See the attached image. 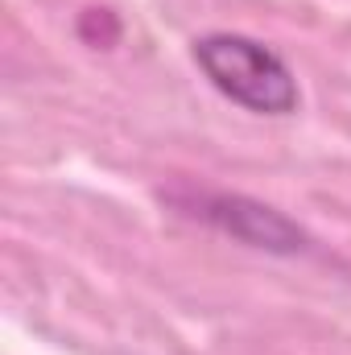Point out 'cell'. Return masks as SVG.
<instances>
[{
  "label": "cell",
  "instance_id": "cell-1",
  "mask_svg": "<svg viewBox=\"0 0 351 355\" xmlns=\"http://www.w3.org/2000/svg\"><path fill=\"white\" fill-rule=\"evenodd\" d=\"M194 67L223 99L240 103L257 116H293L302 103V87L289 62L248 33H203L190 46Z\"/></svg>",
  "mask_w": 351,
  "mask_h": 355
},
{
  "label": "cell",
  "instance_id": "cell-2",
  "mask_svg": "<svg viewBox=\"0 0 351 355\" xmlns=\"http://www.w3.org/2000/svg\"><path fill=\"white\" fill-rule=\"evenodd\" d=\"M170 202L182 207L190 219H203L207 227H215V232H223L236 244H248L257 252H273V257L310 252V232L298 219H289L285 211L261 202V198L186 186V190H170Z\"/></svg>",
  "mask_w": 351,
  "mask_h": 355
}]
</instances>
